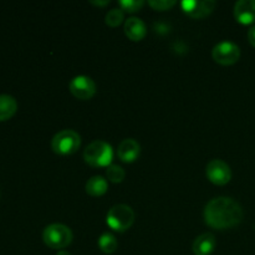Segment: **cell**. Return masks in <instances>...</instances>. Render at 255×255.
Listing matches in <instances>:
<instances>
[{
	"instance_id": "1",
	"label": "cell",
	"mask_w": 255,
	"mask_h": 255,
	"mask_svg": "<svg viewBox=\"0 0 255 255\" xmlns=\"http://www.w3.org/2000/svg\"><path fill=\"white\" fill-rule=\"evenodd\" d=\"M204 222L213 229L233 228L243 221V208L241 204L229 197H218L207 203L204 208Z\"/></svg>"
},
{
	"instance_id": "2",
	"label": "cell",
	"mask_w": 255,
	"mask_h": 255,
	"mask_svg": "<svg viewBox=\"0 0 255 255\" xmlns=\"http://www.w3.org/2000/svg\"><path fill=\"white\" fill-rule=\"evenodd\" d=\"M84 159L92 167H109L114 159V149L107 142L97 139L85 148Z\"/></svg>"
},
{
	"instance_id": "3",
	"label": "cell",
	"mask_w": 255,
	"mask_h": 255,
	"mask_svg": "<svg viewBox=\"0 0 255 255\" xmlns=\"http://www.w3.org/2000/svg\"><path fill=\"white\" fill-rule=\"evenodd\" d=\"M74 239L71 229L65 224L54 223L47 226L42 232V241L51 249H64L71 244Z\"/></svg>"
},
{
	"instance_id": "4",
	"label": "cell",
	"mask_w": 255,
	"mask_h": 255,
	"mask_svg": "<svg viewBox=\"0 0 255 255\" xmlns=\"http://www.w3.org/2000/svg\"><path fill=\"white\" fill-rule=\"evenodd\" d=\"M134 222L133 209L126 204H116L109 211L106 217V223L112 231L124 232L128 231Z\"/></svg>"
},
{
	"instance_id": "5",
	"label": "cell",
	"mask_w": 255,
	"mask_h": 255,
	"mask_svg": "<svg viewBox=\"0 0 255 255\" xmlns=\"http://www.w3.org/2000/svg\"><path fill=\"white\" fill-rule=\"evenodd\" d=\"M81 146V137L74 129H62L51 139L52 151L60 156H69L77 152Z\"/></svg>"
},
{
	"instance_id": "6",
	"label": "cell",
	"mask_w": 255,
	"mask_h": 255,
	"mask_svg": "<svg viewBox=\"0 0 255 255\" xmlns=\"http://www.w3.org/2000/svg\"><path fill=\"white\" fill-rule=\"evenodd\" d=\"M212 57L214 61L223 66H229L241 59V49L232 41H222L217 44L212 50Z\"/></svg>"
},
{
	"instance_id": "7",
	"label": "cell",
	"mask_w": 255,
	"mask_h": 255,
	"mask_svg": "<svg viewBox=\"0 0 255 255\" xmlns=\"http://www.w3.org/2000/svg\"><path fill=\"white\" fill-rule=\"evenodd\" d=\"M206 176L216 186H224L232 179V171L228 163L222 159H212L206 168Z\"/></svg>"
},
{
	"instance_id": "8",
	"label": "cell",
	"mask_w": 255,
	"mask_h": 255,
	"mask_svg": "<svg viewBox=\"0 0 255 255\" xmlns=\"http://www.w3.org/2000/svg\"><path fill=\"white\" fill-rule=\"evenodd\" d=\"M69 90L76 99L86 101V100L92 99L96 94V84L91 77L80 75L70 81Z\"/></svg>"
},
{
	"instance_id": "9",
	"label": "cell",
	"mask_w": 255,
	"mask_h": 255,
	"mask_svg": "<svg viewBox=\"0 0 255 255\" xmlns=\"http://www.w3.org/2000/svg\"><path fill=\"white\" fill-rule=\"evenodd\" d=\"M217 2L214 0H184L181 7L188 16L193 19H204L213 12Z\"/></svg>"
},
{
	"instance_id": "10",
	"label": "cell",
	"mask_w": 255,
	"mask_h": 255,
	"mask_svg": "<svg viewBox=\"0 0 255 255\" xmlns=\"http://www.w3.org/2000/svg\"><path fill=\"white\" fill-rule=\"evenodd\" d=\"M234 17L243 25L255 21V0H239L234 5Z\"/></svg>"
},
{
	"instance_id": "11",
	"label": "cell",
	"mask_w": 255,
	"mask_h": 255,
	"mask_svg": "<svg viewBox=\"0 0 255 255\" xmlns=\"http://www.w3.org/2000/svg\"><path fill=\"white\" fill-rule=\"evenodd\" d=\"M141 153V146L133 138H126L119 144L117 156L125 163H132L136 161Z\"/></svg>"
},
{
	"instance_id": "12",
	"label": "cell",
	"mask_w": 255,
	"mask_h": 255,
	"mask_svg": "<svg viewBox=\"0 0 255 255\" xmlns=\"http://www.w3.org/2000/svg\"><path fill=\"white\" fill-rule=\"evenodd\" d=\"M125 34L132 41H141L147 34L146 24L139 17H128L125 22Z\"/></svg>"
},
{
	"instance_id": "13",
	"label": "cell",
	"mask_w": 255,
	"mask_h": 255,
	"mask_svg": "<svg viewBox=\"0 0 255 255\" xmlns=\"http://www.w3.org/2000/svg\"><path fill=\"white\" fill-rule=\"evenodd\" d=\"M216 237L212 233H204L194 239L192 249L194 255H211L216 249Z\"/></svg>"
},
{
	"instance_id": "14",
	"label": "cell",
	"mask_w": 255,
	"mask_h": 255,
	"mask_svg": "<svg viewBox=\"0 0 255 255\" xmlns=\"http://www.w3.org/2000/svg\"><path fill=\"white\" fill-rule=\"evenodd\" d=\"M17 110V102L10 95H0V122L11 119Z\"/></svg>"
},
{
	"instance_id": "15",
	"label": "cell",
	"mask_w": 255,
	"mask_h": 255,
	"mask_svg": "<svg viewBox=\"0 0 255 255\" xmlns=\"http://www.w3.org/2000/svg\"><path fill=\"white\" fill-rule=\"evenodd\" d=\"M85 189H86V193L89 194V196L101 197L107 192V189H109V184H107V181L104 178V177L94 176L86 182Z\"/></svg>"
},
{
	"instance_id": "16",
	"label": "cell",
	"mask_w": 255,
	"mask_h": 255,
	"mask_svg": "<svg viewBox=\"0 0 255 255\" xmlns=\"http://www.w3.org/2000/svg\"><path fill=\"white\" fill-rule=\"evenodd\" d=\"M99 248L101 249V252H104L105 254H112L116 252L119 243H117V239L115 238L114 234L111 233H104L99 238Z\"/></svg>"
},
{
	"instance_id": "17",
	"label": "cell",
	"mask_w": 255,
	"mask_h": 255,
	"mask_svg": "<svg viewBox=\"0 0 255 255\" xmlns=\"http://www.w3.org/2000/svg\"><path fill=\"white\" fill-rule=\"evenodd\" d=\"M125 19V12L122 9H111L105 16V22H106L109 26L116 27L119 25L122 24Z\"/></svg>"
},
{
	"instance_id": "18",
	"label": "cell",
	"mask_w": 255,
	"mask_h": 255,
	"mask_svg": "<svg viewBox=\"0 0 255 255\" xmlns=\"http://www.w3.org/2000/svg\"><path fill=\"white\" fill-rule=\"evenodd\" d=\"M106 176L112 183H121L125 179L126 173H125V169L122 167L117 166V164H111V166L107 167Z\"/></svg>"
},
{
	"instance_id": "19",
	"label": "cell",
	"mask_w": 255,
	"mask_h": 255,
	"mask_svg": "<svg viewBox=\"0 0 255 255\" xmlns=\"http://www.w3.org/2000/svg\"><path fill=\"white\" fill-rule=\"evenodd\" d=\"M119 4L120 9H122L124 11L129 12V14H133V12L139 11V10L143 7L144 1L143 0H121Z\"/></svg>"
},
{
	"instance_id": "20",
	"label": "cell",
	"mask_w": 255,
	"mask_h": 255,
	"mask_svg": "<svg viewBox=\"0 0 255 255\" xmlns=\"http://www.w3.org/2000/svg\"><path fill=\"white\" fill-rule=\"evenodd\" d=\"M177 4L176 0H149L148 5L152 9L157 10V11H166V10H171L174 5Z\"/></svg>"
},
{
	"instance_id": "21",
	"label": "cell",
	"mask_w": 255,
	"mask_h": 255,
	"mask_svg": "<svg viewBox=\"0 0 255 255\" xmlns=\"http://www.w3.org/2000/svg\"><path fill=\"white\" fill-rule=\"evenodd\" d=\"M248 40L249 42H251V45L253 47H255V25H253V26L249 29L248 31Z\"/></svg>"
},
{
	"instance_id": "22",
	"label": "cell",
	"mask_w": 255,
	"mask_h": 255,
	"mask_svg": "<svg viewBox=\"0 0 255 255\" xmlns=\"http://www.w3.org/2000/svg\"><path fill=\"white\" fill-rule=\"evenodd\" d=\"M91 2L92 5H96V6H106V5H109L110 4V0H104V1H96V0H91Z\"/></svg>"
},
{
	"instance_id": "23",
	"label": "cell",
	"mask_w": 255,
	"mask_h": 255,
	"mask_svg": "<svg viewBox=\"0 0 255 255\" xmlns=\"http://www.w3.org/2000/svg\"><path fill=\"white\" fill-rule=\"evenodd\" d=\"M56 255H71V254L66 251H59V253H57Z\"/></svg>"
}]
</instances>
